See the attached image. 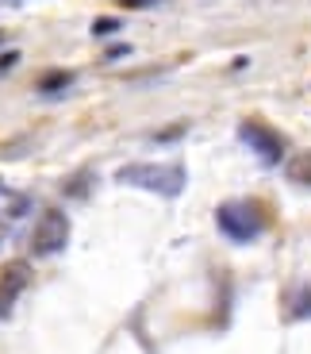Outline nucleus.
<instances>
[{
	"mask_svg": "<svg viewBox=\"0 0 311 354\" xmlns=\"http://www.w3.org/2000/svg\"><path fill=\"white\" fill-rule=\"evenodd\" d=\"M119 185H134V189H146V193L154 196H165V201H173V196L185 193V166H169V162H131V166H123L116 174Z\"/></svg>",
	"mask_w": 311,
	"mask_h": 354,
	"instance_id": "nucleus-1",
	"label": "nucleus"
},
{
	"mask_svg": "<svg viewBox=\"0 0 311 354\" xmlns=\"http://www.w3.org/2000/svg\"><path fill=\"white\" fill-rule=\"evenodd\" d=\"M215 223L227 239L234 243H254L265 231V212L258 208V201H227L215 208Z\"/></svg>",
	"mask_w": 311,
	"mask_h": 354,
	"instance_id": "nucleus-2",
	"label": "nucleus"
},
{
	"mask_svg": "<svg viewBox=\"0 0 311 354\" xmlns=\"http://www.w3.org/2000/svg\"><path fill=\"white\" fill-rule=\"evenodd\" d=\"M239 139L250 147V154H258L261 166H281L285 162V139H281V131H273L261 120H242Z\"/></svg>",
	"mask_w": 311,
	"mask_h": 354,
	"instance_id": "nucleus-3",
	"label": "nucleus"
},
{
	"mask_svg": "<svg viewBox=\"0 0 311 354\" xmlns=\"http://www.w3.org/2000/svg\"><path fill=\"white\" fill-rule=\"evenodd\" d=\"M66 243H70V216H66L62 208H46V212L39 216V223H35V239H31L35 254L39 258L62 254Z\"/></svg>",
	"mask_w": 311,
	"mask_h": 354,
	"instance_id": "nucleus-4",
	"label": "nucleus"
},
{
	"mask_svg": "<svg viewBox=\"0 0 311 354\" xmlns=\"http://www.w3.org/2000/svg\"><path fill=\"white\" fill-rule=\"evenodd\" d=\"M27 285H31V266H27V262L4 266V274H0V319L16 308V301L23 297Z\"/></svg>",
	"mask_w": 311,
	"mask_h": 354,
	"instance_id": "nucleus-5",
	"label": "nucleus"
},
{
	"mask_svg": "<svg viewBox=\"0 0 311 354\" xmlns=\"http://www.w3.org/2000/svg\"><path fill=\"white\" fill-rule=\"evenodd\" d=\"M288 177H292L296 185H311V151H300L296 158H288Z\"/></svg>",
	"mask_w": 311,
	"mask_h": 354,
	"instance_id": "nucleus-6",
	"label": "nucleus"
},
{
	"mask_svg": "<svg viewBox=\"0 0 311 354\" xmlns=\"http://www.w3.org/2000/svg\"><path fill=\"white\" fill-rule=\"evenodd\" d=\"M0 201H4L0 208H4L8 216H16V220L31 212V196H27V193H4V189H0Z\"/></svg>",
	"mask_w": 311,
	"mask_h": 354,
	"instance_id": "nucleus-7",
	"label": "nucleus"
},
{
	"mask_svg": "<svg viewBox=\"0 0 311 354\" xmlns=\"http://www.w3.org/2000/svg\"><path fill=\"white\" fill-rule=\"evenodd\" d=\"M70 81H77V73H66V70L43 73V77H39V93H58V88H66Z\"/></svg>",
	"mask_w": 311,
	"mask_h": 354,
	"instance_id": "nucleus-8",
	"label": "nucleus"
},
{
	"mask_svg": "<svg viewBox=\"0 0 311 354\" xmlns=\"http://www.w3.org/2000/svg\"><path fill=\"white\" fill-rule=\"evenodd\" d=\"M112 31H119V19H97V24H92V35H112Z\"/></svg>",
	"mask_w": 311,
	"mask_h": 354,
	"instance_id": "nucleus-9",
	"label": "nucleus"
},
{
	"mask_svg": "<svg viewBox=\"0 0 311 354\" xmlns=\"http://www.w3.org/2000/svg\"><path fill=\"white\" fill-rule=\"evenodd\" d=\"M123 54H131V46H127V43H116V46H108V50H104V58H123Z\"/></svg>",
	"mask_w": 311,
	"mask_h": 354,
	"instance_id": "nucleus-10",
	"label": "nucleus"
},
{
	"mask_svg": "<svg viewBox=\"0 0 311 354\" xmlns=\"http://www.w3.org/2000/svg\"><path fill=\"white\" fill-rule=\"evenodd\" d=\"M12 62H19V50H8V54H4V58H0V70H8Z\"/></svg>",
	"mask_w": 311,
	"mask_h": 354,
	"instance_id": "nucleus-11",
	"label": "nucleus"
},
{
	"mask_svg": "<svg viewBox=\"0 0 311 354\" xmlns=\"http://www.w3.org/2000/svg\"><path fill=\"white\" fill-rule=\"evenodd\" d=\"M0 8H19V0H0Z\"/></svg>",
	"mask_w": 311,
	"mask_h": 354,
	"instance_id": "nucleus-12",
	"label": "nucleus"
},
{
	"mask_svg": "<svg viewBox=\"0 0 311 354\" xmlns=\"http://www.w3.org/2000/svg\"><path fill=\"white\" fill-rule=\"evenodd\" d=\"M0 243H4V223H0Z\"/></svg>",
	"mask_w": 311,
	"mask_h": 354,
	"instance_id": "nucleus-13",
	"label": "nucleus"
}]
</instances>
